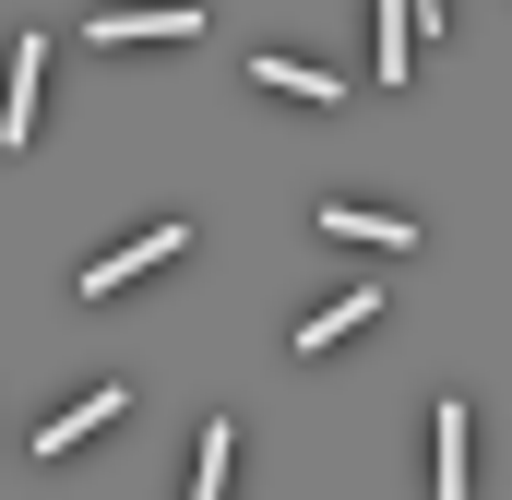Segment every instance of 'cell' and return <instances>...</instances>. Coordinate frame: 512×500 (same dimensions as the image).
Here are the masks:
<instances>
[{
  "mask_svg": "<svg viewBox=\"0 0 512 500\" xmlns=\"http://www.w3.org/2000/svg\"><path fill=\"white\" fill-rule=\"evenodd\" d=\"M167 250H191V227H143V239H131V250H96V262H84V298H120L131 274H155Z\"/></svg>",
  "mask_w": 512,
  "mask_h": 500,
  "instance_id": "cell-1",
  "label": "cell"
},
{
  "mask_svg": "<svg viewBox=\"0 0 512 500\" xmlns=\"http://www.w3.org/2000/svg\"><path fill=\"white\" fill-rule=\"evenodd\" d=\"M131 36L191 48V36H203V12H191V0H155V12H96V48H131Z\"/></svg>",
  "mask_w": 512,
  "mask_h": 500,
  "instance_id": "cell-2",
  "label": "cell"
},
{
  "mask_svg": "<svg viewBox=\"0 0 512 500\" xmlns=\"http://www.w3.org/2000/svg\"><path fill=\"white\" fill-rule=\"evenodd\" d=\"M131 405V381H96V393H84V405H60V417H48V429H36V453H72V441H96V429H108V417H120Z\"/></svg>",
  "mask_w": 512,
  "mask_h": 500,
  "instance_id": "cell-3",
  "label": "cell"
},
{
  "mask_svg": "<svg viewBox=\"0 0 512 500\" xmlns=\"http://www.w3.org/2000/svg\"><path fill=\"white\" fill-rule=\"evenodd\" d=\"M36 72H48V36H12V96H0V143L36 131Z\"/></svg>",
  "mask_w": 512,
  "mask_h": 500,
  "instance_id": "cell-4",
  "label": "cell"
},
{
  "mask_svg": "<svg viewBox=\"0 0 512 500\" xmlns=\"http://www.w3.org/2000/svg\"><path fill=\"white\" fill-rule=\"evenodd\" d=\"M370 322H382V298L358 286V298H334V310H310V322H298V358H322V346H346V334H370Z\"/></svg>",
  "mask_w": 512,
  "mask_h": 500,
  "instance_id": "cell-5",
  "label": "cell"
},
{
  "mask_svg": "<svg viewBox=\"0 0 512 500\" xmlns=\"http://www.w3.org/2000/svg\"><path fill=\"white\" fill-rule=\"evenodd\" d=\"M322 239H358V250H417L405 215H358V203H322Z\"/></svg>",
  "mask_w": 512,
  "mask_h": 500,
  "instance_id": "cell-6",
  "label": "cell"
},
{
  "mask_svg": "<svg viewBox=\"0 0 512 500\" xmlns=\"http://www.w3.org/2000/svg\"><path fill=\"white\" fill-rule=\"evenodd\" d=\"M429 441H441V453H429V489L465 500V405H441V417H429Z\"/></svg>",
  "mask_w": 512,
  "mask_h": 500,
  "instance_id": "cell-7",
  "label": "cell"
},
{
  "mask_svg": "<svg viewBox=\"0 0 512 500\" xmlns=\"http://www.w3.org/2000/svg\"><path fill=\"white\" fill-rule=\"evenodd\" d=\"M251 72L274 84V96H310V108H334V96H346V84H334L322 60H251Z\"/></svg>",
  "mask_w": 512,
  "mask_h": 500,
  "instance_id": "cell-8",
  "label": "cell"
},
{
  "mask_svg": "<svg viewBox=\"0 0 512 500\" xmlns=\"http://www.w3.org/2000/svg\"><path fill=\"white\" fill-rule=\"evenodd\" d=\"M227 441H239V429L215 417V429H203V465H191V500H227Z\"/></svg>",
  "mask_w": 512,
  "mask_h": 500,
  "instance_id": "cell-9",
  "label": "cell"
}]
</instances>
